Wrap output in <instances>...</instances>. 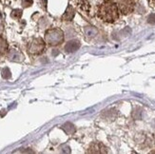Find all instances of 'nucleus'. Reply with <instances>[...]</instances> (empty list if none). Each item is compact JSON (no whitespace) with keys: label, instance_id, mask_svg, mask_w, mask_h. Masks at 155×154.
Wrapping results in <instances>:
<instances>
[{"label":"nucleus","instance_id":"423d86ee","mask_svg":"<svg viewBox=\"0 0 155 154\" xmlns=\"http://www.w3.org/2000/svg\"><path fill=\"white\" fill-rule=\"evenodd\" d=\"M8 57L11 61H13V62H22L24 60V55L22 54V52L16 50L10 51Z\"/></svg>","mask_w":155,"mask_h":154},{"label":"nucleus","instance_id":"9b49d317","mask_svg":"<svg viewBox=\"0 0 155 154\" xmlns=\"http://www.w3.org/2000/svg\"><path fill=\"white\" fill-rule=\"evenodd\" d=\"M22 15V11L21 10H13L12 12V17L15 19H19Z\"/></svg>","mask_w":155,"mask_h":154},{"label":"nucleus","instance_id":"f8f14e48","mask_svg":"<svg viewBox=\"0 0 155 154\" xmlns=\"http://www.w3.org/2000/svg\"><path fill=\"white\" fill-rule=\"evenodd\" d=\"M11 71H10V70L8 69V68H5L3 70H2V76H3V78H5V79H9L10 77H11Z\"/></svg>","mask_w":155,"mask_h":154},{"label":"nucleus","instance_id":"4468645a","mask_svg":"<svg viewBox=\"0 0 155 154\" xmlns=\"http://www.w3.org/2000/svg\"><path fill=\"white\" fill-rule=\"evenodd\" d=\"M147 21H149V23H150V24H155V13L150 15L149 16V18H147Z\"/></svg>","mask_w":155,"mask_h":154},{"label":"nucleus","instance_id":"6e6552de","mask_svg":"<svg viewBox=\"0 0 155 154\" xmlns=\"http://www.w3.org/2000/svg\"><path fill=\"white\" fill-rule=\"evenodd\" d=\"M62 129H64V131L67 133V134H73L75 132V126H73L71 123H66L62 126Z\"/></svg>","mask_w":155,"mask_h":154},{"label":"nucleus","instance_id":"0eeeda50","mask_svg":"<svg viewBox=\"0 0 155 154\" xmlns=\"http://www.w3.org/2000/svg\"><path fill=\"white\" fill-rule=\"evenodd\" d=\"M74 15H75L74 10H73V8L70 5L68 8H67L62 18H63V20H65V21H71L73 17H74Z\"/></svg>","mask_w":155,"mask_h":154},{"label":"nucleus","instance_id":"f03ea898","mask_svg":"<svg viewBox=\"0 0 155 154\" xmlns=\"http://www.w3.org/2000/svg\"><path fill=\"white\" fill-rule=\"evenodd\" d=\"M45 40L51 46L60 45L64 41V32L57 28L50 29L45 33Z\"/></svg>","mask_w":155,"mask_h":154},{"label":"nucleus","instance_id":"7ed1b4c3","mask_svg":"<svg viewBox=\"0 0 155 154\" xmlns=\"http://www.w3.org/2000/svg\"><path fill=\"white\" fill-rule=\"evenodd\" d=\"M45 50V42L41 38H35L29 44L28 46V51L31 54L37 55L42 53Z\"/></svg>","mask_w":155,"mask_h":154},{"label":"nucleus","instance_id":"39448f33","mask_svg":"<svg viewBox=\"0 0 155 154\" xmlns=\"http://www.w3.org/2000/svg\"><path fill=\"white\" fill-rule=\"evenodd\" d=\"M81 46V43L79 42V40H71V41H69L68 43L66 44L65 46V51L68 52V53H71V52H74L76 51L79 50Z\"/></svg>","mask_w":155,"mask_h":154},{"label":"nucleus","instance_id":"f257e3e1","mask_svg":"<svg viewBox=\"0 0 155 154\" xmlns=\"http://www.w3.org/2000/svg\"><path fill=\"white\" fill-rule=\"evenodd\" d=\"M98 16L105 22L113 23L119 18L118 6L111 1H106L101 4L98 10Z\"/></svg>","mask_w":155,"mask_h":154},{"label":"nucleus","instance_id":"9d476101","mask_svg":"<svg viewBox=\"0 0 155 154\" xmlns=\"http://www.w3.org/2000/svg\"><path fill=\"white\" fill-rule=\"evenodd\" d=\"M7 50H8V44L2 36H0V53L5 52Z\"/></svg>","mask_w":155,"mask_h":154},{"label":"nucleus","instance_id":"ddd939ff","mask_svg":"<svg viewBox=\"0 0 155 154\" xmlns=\"http://www.w3.org/2000/svg\"><path fill=\"white\" fill-rule=\"evenodd\" d=\"M32 4V0H22L23 7H30Z\"/></svg>","mask_w":155,"mask_h":154},{"label":"nucleus","instance_id":"20e7f679","mask_svg":"<svg viewBox=\"0 0 155 154\" xmlns=\"http://www.w3.org/2000/svg\"><path fill=\"white\" fill-rule=\"evenodd\" d=\"M135 7L134 0H120L118 4V8L123 15H129L132 12Z\"/></svg>","mask_w":155,"mask_h":154},{"label":"nucleus","instance_id":"1a4fd4ad","mask_svg":"<svg viewBox=\"0 0 155 154\" xmlns=\"http://www.w3.org/2000/svg\"><path fill=\"white\" fill-rule=\"evenodd\" d=\"M85 34L87 37L89 38H92L97 34V30L94 28V27H86L85 28Z\"/></svg>","mask_w":155,"mask_h":154}]
</instances>
